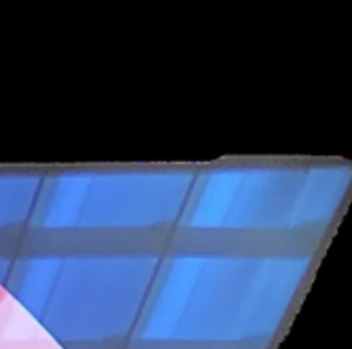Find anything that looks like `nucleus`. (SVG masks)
Instances as JSON below:
<instances>
[{
    "instance_id": "nucleus-1",
    "label": "nucleus",
    "mask_w": 352,
    "mask_h": 349,
    "mask_svg": "<svg viewBox=\"0 0 352 349\" xmlns=\"http://www.w3.org/2000/svg\"><path fill=\"white\" fill-rule=\"evenodd\" d=\"M5 299H7V291H5V287H3V284H0V305L5 303Z\"/></svg>"
}]
</instances>
